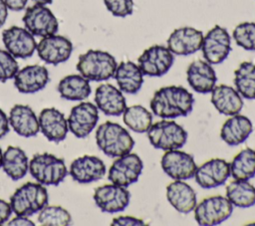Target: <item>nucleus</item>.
I'll return each instance as SVG.
<instances>
[{
	"instance_id": "nucleus-1",
	"label": "nucleus",
	"mask_w": 255,
	"mask_h": 226,
	"mask_svg": "<svg viewBox=\"0 0 255 226\" xmlns=\"http://www.w3.org/2000/svg\"><path fill=\"white\" fill-rule=\"evenodd\" d=\"M194 105V98L181 86H166L158 89L149 106L153 114L163 119H173L188 115Z\"/></svg>"
},
{
	"instance_id": "nucleus-2",
	"label": "nucleus",
	"mask_w": 255,
	"mask_h": 226,
	"mask_svg": "<svg viewBox=\"0 0 255 226\" xmlns=\"http://www.w3.org/2000/svg\"><path fill=\"white\" fill-rule=\"evenodd\" d=\"M95 137L98 147L109 157L127 154L134 146L129 132L121 124L110 120L98 126Z\"/></svg>"
},
{
	"instance_id": "nucleus-3",
	"label": "nucleus",
	"mask_w": 255,
	"mask_h": 226,
	"mask_svg": "<svg viewBox=\"0 0 255 226\" xmlns=\"http://www.w3.org/2000/svg\"><path fill=\"white\" fill-rule=\"evenodd\" d=\"M118 63L113 55L106 51L89 50L80 55L77 70L89 81L102 82L114 77Z\"/></svg>"
},
{
	"instance_id": "nucleus-4",
	"label": "nucleus",
	"mask_w": 255,
	"mask_h": 226,
	"mask_svg": "<svg viewBox=\"0 0 255 226\" xmlns=\"http://www.w3.org/2000/svg\"><path fill=\"white\" fill-rule=\"evenodd\" d=\"M49 194L39 182H26L15 190L10 197L12 212L16 215L31 216L48 204Z\"/></svg>"
},
{
	"instance_id": "nucleus-5",
	"label": "nucleus",
	"mask_w": 255,
	"mask_h": 226,
	"mask_svg": "<svg viewBox=\"0 0 255 226\" xmlns=\"http://www.w3.org/2000/svg\"><path fill=\"white\" fill-rule=\"evenodd\" d=\"M29 171L43 185H58L68 174L64 159L48 152L35 154L29 162Z\"/></svg>"
},
{
	"instance_id": "nucleus-6",
	"label": "nucleus",
	"mask_w": 255,
	"mask_h": 226,
	"mask_svg": "<svg viewBox=\"0 0 255 226\" xmlns=\"http://www.w3.org/2000/svg\"><path fill=\"white\" fill-rule=\"evenodd\" d=\"M150 144L164 151L181 148L187 141V131L177 122L162 119L152 123L146 131Z\"/></svg>"
},
{
	"instance_id": "nucleus-7",
	"label": "nucleus",
	"mask_w": 255,
	"mask_h": 226,
	"mask_svg": "<svg viewBox=\"0 0 255 226\" xmlns=\"http://www.w3.org/2000/svg\"><path fill=\"white\" fill-rule=\"evenodd\" d=\"M233 207L231 202L224 196H210L196 204L193 210L194 219L201 226L218 225L231 216Z\"/></svg>"
},
{
	"instance_id": "nucleus-8",
	"label": "nucleus",
	"mask_w": 255,
	"mask_h": 226,
	"mask_svg": "<svg viewBox=\"0 0 255 226\" xmlns=\"http://www.w3.org/2000/svg\"><path fill=\"white\" fill-rule=\"evenodd\" d=\"M201 52L206 62L217 65L224 62L231 52V38L227 30L215 25L203 36Z\"/></svg>"
},
{
	"instance_id": "nucleus-9",
	"label": "nucleus",
	"mask_w": 255,
	"mask_h": 226,
	"mask_svg": "<svg viewBox=\"0 0 255 226\" xmlns=\"http://www.w3.org/2000/svg\"><path fill=\"white\" fill-rule=\"evenodd\" d=\"M173 62L174 55L162 45L150 46L137 59V65L143 76L155 78L165 75L172 67Z\"/></svg>"
},
{
	"instance_id": "nucleus-10",
	"label": "nucleus",
	"mask_w": 255,
	"mask_h": 226,
	"mask_svg": "<svg viewBox=\"0 0 255 226\" xmlns=\"http://www.w3.org/2000/svg\"><path fill=\"white\" fill-rule=\"evenodd\" d=\"M143 162L136 153L128 152L119 156L111 165L108 178L117 185L128 187L135 183L142 171Z\"/></svg>"
},
{
	"instance_id": "nucleus-11",
	"label": "nucleus",
	"mask_w": 255,
	"mask_h": 226,
	"mask_svg": "<svg viewBox=\"0 0 255 226\" xmlns=\"http://www.w3.org/2000/svg\"><path fill=\"white\" fill-rule=\"evenodd\" d=\"M22 21L32 35L42 38L56 34L59 29L56 16L48 7L41 4L28 7Z\"/></svg>"
},
{
	"instance_id": "nucleus-12",
	"label": "nucleus",
	"mask_w": 255,
	"mask_h": 226,
	"mask_svg": "<svg viewBox=\"0 0 255 226\" xmlns=\"http://www.w3.org/2000/svg\"><path fill=\"white\" fill-rule=\"evenodd\" d=\"M163 172L174 180H187L194 177L197 165L193 156L179 149L166 150L160 160Z\"/></svg>"
},
{
	"instance_id": "nucleus-13",
	"label": "nucleus",
	"mask_w": 255,
	"mask_h": 226,
	"mask_svg": "<svg viewBox=\"0 0 255 226\" xmlns=\"http://www.w3.org/2000/svg\"><path fill=\"white\" fill-rule=\"evenodd\" d=\"M99 120V109L90 102H82L73 107L68 116L69 130L78 138L87 137Z\"/></svg>"
},
{
	"instance_id": "nucleus-14",
	"label": "nucleus",
	"mask_w": 255,
	"mask_h": 226,
	"mask_svg": "<svg viewBox=\"0 0 255 226\" xmlns=\"http://www.w3.org/2000/svg\"><path fill=\"white\" fill-rule=\"evenodd\" d=\"M96 205L106 213L124 211L130 201V193L127 187L117 184H105L96 188L94 192Z\"/></svg>"
},
{
	"instance_id": "nucleus-15",
	"label": "nucleus",
	"mask_w": 255,
	"mask_h": 226,
	"mask_svg": "<svg viewBox=\"0 0 255 226\" xmlns=\"http://www.w3.org/2000/svg\"><path fill=\"white\" fill-rule=\"evenodd\" d=\"M36 51L45 63L59 65L69 60L73 52V44L68 38L54 34L43 37L37 44Z\"/></svg>"
},
{
	"instance_id": "nucleus-16",
	"label": "nucleus",
	"mask_w": 255,
	"mask_h": 226,
	"mask_svg": "<svg viewBox=\"0 0 255 226\" xmlns=\"http://www.w3.org/2000/svg\"><path fill=\"white\" fill-rule=\"evenodd\" d=\"M2 41L6 50L15 58L31 57L37 48V43L26 28L12 26L2 32Z\"/></svg>"
},
{
	"instance_id": "nucleus-17",
	"label": "nucleus",
	"mask_w": 255,
	"mask_h": 226,
	"mask_svg": "<svg viewBox=\"0 0 255 226\" xmlns=\"http://www.w3.org/2000/svg\"><path fill=\"white\" fill-rule=\"evenodd\" d=\"M230 176V163L222 158H212L197 166L194 177L203 189H211L223 185Z\"/></svg>"
},
{
	"instance_id": "nucleus-18",
	"label": "nucleus",
	"mask_w": 255,
	"mask_h": 226,
	"mask_svg": "<svg viewBox=\"0 0 255 226\" xmlns=\"http://www.w3.org/2000/svg\"><path fill=\"white\" fill-rule=\"evenodd\" d=\"M203 33L193 27L173 30L167 39V48L173 55L188 56L201 49Z\"/></svg>"
},
{
	"instance_id": "nucleus-19",
	"label": "nucleus",
	"mask_w": 255,
	"mask_h": 226,
	"mask_svg": "<svg viewBox=\"0 0 255 226\" xmlns=\"http://www.w3.org/2000/svg\"><path fill=\"white\" fill-rule=\"evenodd\" d=\"M106 171V165L100 157L83 155L72 161L69 173L78 183L86 184L102 179Z\"/></svg>"
},
{
	"instance_id": "nucleus-20",
	"label": "nucleus",
	"mask_w": 255,
	"mask_h": 226,
	"mask_svg": "<svg viewBox=\"0 0 255 226\" xmlns=\"http://www.w3.org/2000/svg\"><path fill=\"white\" fill-rule=\"evenodd\" d=\"M40 130L50 141H63L69 131L68 121L62 112L55 108L43 109L38 117Z\"/></svg>"
},
{
	"instance_id": "nucleus-21",
	"label": "nucleus",
	"mask_w": 255,
	"mask_h": 226,
	"mask_svg": "<svg viewBox=\"0 0 255 226\" xmlns=\"http://www.w3.org/2000/svg\"><path fill=\"white\" fill-rule=\"evenodd\" d=\"M14 85L22 94H35L43 90L49 82V72L41 65H29L15 75Z\"/></svg>"
},
{
	"instance_id": "nucleus-22",
	"label": "nucleus",
	"mask_w": 255,
	"mask_h": 226,
	"mask_svg": "<svg viewBox=\"0 0 255 226\" xmlns=\"http://www.w3.org/2000/svg\"><path fill=\"white\" fill-rule=\"evenodd\" d=\"M186 80L196 93L208 94L216 86L217 77L211 64L203 60H196L189 64L186 70Z\"/></svg>"
},
{
	"instance_id": "nucleus-23",
	"label": "nucleus",
	"mask_w": 255,
	"mask_h": 226,
	"mask_svg": "<svg viewBox=\"0 0 255 226\" xmlns=\"http://www.w3.org/2000/svg\"><path fill=\"white\" fill-rule=\"evenodd\" d=\"M95 102L102 113L111 116L123 114L127 108L123 92L111 84H102L96 89Z\"/></svg>"
},
{
	"instance_id": "nucleus-24",
	"label": "nucleus",
	"mask_w": 255,
	"mask_h": 226,
	"mask_svg": "<svg viewBox=\"0 0 255 226\" xmlns=\"http://www.w3.org/2000/svg\"><path fill=\"white\" fill-rule=\"evenodd\" d=\"M8 118L9 124L20 136L32 137L40 130L38 117L27 105H15L10 110Z\"/></svg>"
},
{
	"instance_id": "nucleus-25",
	"label": "nucleus",
	"mask_w": 255,
	"mask_h": 226,
	"mask_svg": "<svg viewBox=\"0 0 255 226\" xmlns=\"http://www.w3.org/2000/svg\"><path fill=\"white\" fill-rule=\"evenodd\" d=\"M211 104L224 115H234L243 109V99L236 89L227 85L215 86L211 91Z\"/></svg>"
},
{
	"instance_id": "nucleus-26",
	"label": "nucleus",
	"mask_w": 255,
	"mask_h": 226,
	"mask_svg": "<svg viewBox=\"0 0 255 226\" xmlns=\"http://www.w3.org/2000/svg\"><path fill=\"white\" fill-rule=\"evenodd\" d=\"M166 198L169 204L182 214L190 213L197 204L194 189L183 180H174L167 185Z\"/></svg>"
},
{
	"instance_id": "nucleus-27",
	"label": "nucleus",
	"mask_w": 255,
	"mask_h": 226,
	"mask_svg": "<svg viewBox=\"0 0 255 226\" xmlns=\"http://www.w3.org/2000/svg\"><path fill=\"white\" fill-rule=\"evenodd\" d=\"M252 121L242 114L231 115L222 124L220 129L221 139L230 146H235L243 143L252 133Z\"/></svg>"
},
{
	"instance_id": "nucleus-28",
	"label": "nucleus",
	"mask_w": 255,
	"mask_h": 226,
	"mask_svg": "<svg viewBox=\"0 0 255 226\" xmlns=\"http://www.w3.org/2000/svg\"><path fill=\"white\" fill-rule=\"evenodd\" d=\"M114 78L119 89L129 95H134L141 89L143 84V74L138 65L133 62L126 61L118 64Z\"/></svg>"
},
{
	"instance_id": "nucleus-29",
	"label": "nucleus",
	"mask_w": 255,
	"mask_h": 226,
	"mask_svg": "<svg viewBox=\"0 0 255 226\" xmlns=\"http://www.w3.org/2000/svg\"><path fill=\"white\" fill-rule=\"evenodd\" d=\"M60 97L67 101H84L92 93L90 81L82 75H69L63 78L57 87Z\"/></svg>"
},
{
	"instance_id": "nucleus-30",
	"label": "nucleus",
	"mask_w": 255,
	"mask_h": 226,
	"mask_svg": "<svg viewBox=\"0 0 255 226\" xmlns=\"http://www.w3.org/2000/svg\"><path fill=\"white\" fill-rule=\"evenodd\" d=\"M1 167L12 180L22 179L29 169L28 157L25 151L18 146L9 145L3 153Z\"/></svg>"
},
{
	"instance_id": "nucleus-31",
	"label": "nucleus",
	"mask_w": 255,
	"mask_h": 226,
	"mask_svg": "<svg viewBox=\"0 0 255 226\" xmlns=\"http://www.w3.org/2000/svg\"><path fill=\"white\" fill-rule=\"evenodd\" d=\"M226 198L233 206L251 207L255 205V186L248 180L234 179L226 186Z\"/></svg>"
},
{
	"instance_id": "nucleus-32",
	"label": "nucleus",
	"mask_w": 255,
	"mask_h": 226,
	"mask_svg": "<svg viewBox=\"0 0 255 226\" xmlns=\"http://www.w3.org/2000/svg\"><path fill=\"white\" fill-rule=\"evenodd\" d=\"M234 85L241 97L255 100V64L243 62L234 71Z\"/></svg>"
},
{
	"instance_id": "nucleus-33",
	"label": "nucleus",
	"mask_w": 255,
	"mask_h": 226,
	"mask_svg": "<svg viewBox=\"0 0 255 226\" xmlns=\"http://www.w3.org/2000/svg\"><path fill=\"white\" fill-rule=\"evenodd\" d=\"M230 175L234 179L249 180L255 176V150L244 148L230 162Z\"/></svg>"
},
{
	"instance_id": "nucleus-34",
	"label": "nucleus",
	"mask_w": 255,
	"mask_h": 226,
	"mask_svg": "<svg viewBox=\"0 0 255 226\" xmlns=\"http://www.w3.org/2000/svg\"><path fill=\"white\" fill-rule=\"evenodd\" d=\"M123 120L130 130L143 133L146 132L152 124V114L144 107L134 105L126 108L123 113Z\"/></svg>"
},
{
	"instance_id": "nucleus-35",
	"label": "nucleus",
	"mask_w": 255,
	"mask_h": 226,
	"mask_svg": "<svg viewBox=\"0 0 255 226\" xmlns=\"http://www.w3.org/2000/svg\"><path fill=\"white\" fill-rule=\"evenodd\" d=\"M38 222L43 226H67L72 223V216L60 205H46L39 211Z\"/></svg>"
},
{
	"instance_id": "nucleus-36",
	"label": "nucleus",
	"mask_w": 255,
	"mask_h": 226,
	"mask_svg": "<svg viewBox=\"0 0 255 226\" xmlns=\"http://www.w3.org/2000/svg\"><path fill=\"white\" fill-rule=\"evenodd\" d=\"M235 43L246 51H255V22L238 24L232 33Z\"/></svg>"
},
{
	"instance_id": "nucleus-37",
	"label": "nucleus",
	"mask_w": 255,
	"mask_h": 226,
	"mask_svg": "<svg viewBox=\"0 0 255 226\" xmlns=\"http://www.w3.org/2000/svg\"><path fill=\"white\" fill-rule=\"evenodd\" d=\"M18 71L19 66L16 58L7 50L0 49V82L5 83L6 81L13 79Z\"/></svg>"
},
{
	"instance_id": "nucleus-38",
	"label": "nucleus",
	"mask_w": 255,
	"mask_h": 226,
	"mask_svg": "<svg viewBox=\"0 0 255 226\" xmlns=\"http://www.w3.org/2000/svg\"><path fill=\"white\" fill-rule=\"evenodd\" d=\"M105 6L116 17H127L132 14V0H104Z\"/></svg>"
},
{
	"instance_id": "nucleus-39",
	"label": "nucleus",
	"mask_w": 255,
	"mask_h": 226,
	"mask_svg": "<svg viewBox=\"0 0 255 226\" xmlns=\"http://www.w3.org/2000/svg\"><path fill=\"white\" fill-rule=\"evenodd\" d=\"M112 225L117 226H142L146 225L142 219L133 216H119L113 219Z\"/></svg>"
},
{
	"instance_id": "nucleus-40",
	"label": "nucleus",
	"mask_w": 255,
	"mask_h": 226,
	"mask_svg": "<svg viewBox=\"0 0 255 226\" xmlns=\"http://www.w3.org/2000/svg\"><path fill=\"white\" fill-rule=\"evenodd\" d=\"M12 213V208L10 203L0 198V225L4 224L10 218Z\"/></svg>"
},
{
	"instance_id": "nucleus-41",
	"label": "nucleus",
	"mask_w": 255,
	"mask_h": 226,
	"mask_svg": "<svg viewBox=\"0 0 255 226\" xmlns=\"http://www.w3.org/2000/svg\"><path fill=\"white\" fill-rule=\"evenodd\" d=\"M9 118L3 110L0 108V138L4 137L10 130Z\"/></svg>"
},
{
	"instance_id": "nucleus-42",
	"label": "nucleus",
	"mask_w": 255,
	"mask_h": 226,
	"mask_svg": "<svg viewBox=\"0 0 255 226\" xmlns=\"http://www.w3.org/2000/svg\"><path fill=\"white\" fill-rule=\"evenodd\" d=\"M8 9L12 11H21L26 7L28 0H4Z\"/></svg>"
},
{
	"instance_id": "nucleus-43",
	"label": "nucleus",
	"mask_w": 255,
	"mask_h": 226,
	"mask_svg": "<svg viewBox=\"0 0 255 226\" xmlns=\"http://www.w3.org/2000/svg\"><path fill=\"white\" fill-rule=\"evenodd\" d=\"M8 225H17V226H24V225H35L34 222H32L27 216H21L16 215L15 218H13L10 222H8Z\"/></svg>"
},
{
	"instance_id": "nucleus-44",
	"label": "nucleus",
	"mask_w": 255,
	"mask_h": 226,
	"mask_svg": "<svg viewBox=\"0 0 255 226\" xmlns=\"http://www.w3.org/2000/svg\"><path fill=\"white\" fill-rule=\"evenodd\" d=\"M8 17V7L4 0H0V28L5 24Z\"/></svg>"
},
{
	"instance_id": "nucleus-45",
	"label": "nucleus",
	"mask_w": 255,
	"mask_h": 226,
	"mask_svg": "<svg viewBox=\"0 0 255 226\" xmlns=\"http://www.w3.org/2000/svg\"><path fill=\"white\" fill-rule=\"evenodd\" d=\"M36 4H41V5H47V4H51L53 2V0H33Z\"/></svg>"
},
{
	"instance_id": "nucleus-46",
	"label": "nucleus",
	"mask_w": 255,
	"mask_h": 226,
	"mask_svg": "<svg viewBox=\"0 0 255 226\" xmlns=\"http://www.w3.org/2000/svg\"><path fill=\"white\" fill-rule=\"evenodd\" d=\"M2 157H3V153H2V150L0 147V167L2 166Z\"/></svg>"
}]
</instances>
